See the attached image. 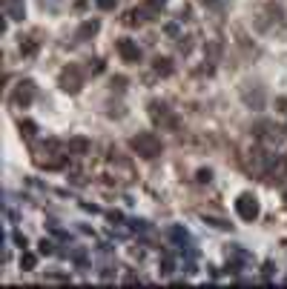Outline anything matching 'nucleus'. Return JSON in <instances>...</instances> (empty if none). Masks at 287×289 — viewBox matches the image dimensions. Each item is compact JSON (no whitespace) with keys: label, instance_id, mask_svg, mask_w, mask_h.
Here are the masks:
<instances>
[{"label":"nucleus","instance_id":"16","mask_svg":"<svg viewBox=\"0 0 287 289\" xmlns=\"http://www.w3.org/2000/svg\"><path fill=\"white\" fill-rule=\"evenodd\" d=\"M172 266H175V263H172V255H169V252H164V258H161V275H169V272H172Z\"/></svg>","mask_w":287,"mask_h":289},{"label":"nucleus","instance_id":"3","mask_svg":"<svg viewBox=\"0 0 287 289\" xmlns=\"http://www.w3.org/2000/svg\"><path fill=\"white\" fill-rule=\"evenodd\" d=\"M236 212H238V218H241V221H247V224L258 221V215H261L258 198H255V195H250V192L238 195V198H236Z\"/></svg>","mask_w":287,"mask_h":289},{"label":"nucleus","instance_id":"15","mask_svg":"<svg viewBox=\"0 0 287 289\" xmlns=\"http://www.w3.org/2000/svg\"><path fill=\"white\" fill-rule=\"evenodd\" d=\"M34 266H37V255L23 249V255H20V269H26V272H29V269H34Z\"/></svg>","mask_w":287,"mask_h":289},{"label":"nucleus","instance_id":"32","mask_svg":"<svg viewBox=\"0 0 287 289\" xmlns=\"http://www.w3.org/2000/svg\"><path fill=\"white\" fill-rule=\"evenodd\" d=\"M201 3H204V6H210V9H216V6H219V0H201Z\"/></svg>","mask_w":287,"mask_h":289},{"label":"nucleus","instance_id":"6","mask_svg":"<svg viewBox=\"0 0 287 289\" xmlns=\"http://www.w3.org/2000/svg\"><path fill=\"white\" fill-rule=\"evenodd\" d=\"M115 49H118V55L124 58V63H141V46H138L135 40L121 37V40L115 43Z\"/></svg>","mask_w":287,"mask_h":289},{"label":"nucleus","instance_id":"24","mask_svg":"<svg viewBox=\"0 0 287 289\" xmlns=\"http://www.w3.org/2000/svg\"><path fill=\"white\" fill-rule=\"evenodd\" d=\"M89 72H92V75H101V72H103V61H89Z\"/></svg>","mask_w":287,"mask_h":289},{"label":"nucleus","instance_id":"20","mask_svg":"<svg viewBox=\"0 0 287 289\" xmlns=\"http://www.w3.org/2000/svg\"><path fill=\"white\" fill-rule=\"evenodd\" d=\"M20 132H23L26 137H32L34 132H37V126H34L32 121H20Z\"/></svg>","mask_w":287,"mask_h":289},{"label":"nucleus","instance_id":"7","mask_svg":"<svg viewBox=\"0 0 287 289\" xmlns=\"http://www.w3.org/2000/svg\"><path fill=\"white\" fill-rule=\"evenodd\" d=\"M253 135L258 137V140H267V143H279V140H282L279 129L273 126L270 121H258V123L253 126Z\"/></svg>","mask_w":287,"mask_h":289},{"label":"nucleus","instance_id":"22","mask_svg":"<svg viewBox=\"0 0 287 289\" xmlns=\"http://www.w3.org/2000/svg\"><path fill=\"white\" fill-rule=\"evenodd\" d=\"M98 9H103V12H109V9H115L118 6V0H95Z\"/></svg>","mask_w":287,"mask_h":289},{"label":"nucleus","instance_id":"26","mask_svg":"<svg viewBox=\"0 0 287 289\" xmlns=\"http://www.w3.org/2000/svg\"><path fill=\"white\" fill-rule=\"evenodd\" d=\"M164 32H167V34H172V37H175V34H178V23H167V26H164Z\"/></svg>","mask_w":287,"mask_h":289},{"label":"nucleus","instance_id":"33","mask_svg":"<svg viewBox=\"0 0 287 289\" xmlns=\"http://www.w3.org/2000/svg\"><path fill=\"white\" fill-rule=\"evenodd\" d=\"M282 198H285V203H287V189H285V192H282Z\"/></svg>","mask_w":287,"mask_h":289},{"label":"nucleus","instance_id":"18","mask_svg":"<svg viewBox=\"0 0 287 289\" xmlns=\"http://www.w3.org/2000/svg\"><path fill=\"white\" fill-rule=\"evenodd\" d=\"M204 52L210 55V61H216V58H219V52H221V43H207V46H204Z\"/></svg>","mask_w":287,"mask_h":289},{"label":"nucleus","instance_id":"14","mask_svg":"<svg viewBox=\"0 0 287 289\" xmlns=\"http://www.w3.org/2000/svg\"><path fill=\"white\" fill-rule=\"evenodd\" d=\"M20 55H23V58H32V55H37V40H32V37L20 40Z\"/></svg>","mask_w":287,"mask_h":289},{"label":"nucleus","instance_id":"4","mask_svg":"<svg viewBox=\"0 0 287 289\" xmlns=\"http://www.w3.org/2000/svg\"><path fill=\"white\" fill-rule=\"evenodd\" d=\"M58 83H61V89H64V92H69V95H78V92H81V86H84V72H81L75 63H69V66H64V69H61Z\"/></svg>","mask_w":287,"mask_h":289},{"label":"nucleus","instance_id":"19","mask_svg":"<svg viewBox=\"0 0 287 289\" xmlns=\"http://www.w3.org/2000/svg\"><path fill=\"white\" fill-rule=\"evenodd\" d=\"M195 181H198V183H210V181H213V169H198Z\"/></svg>","mask_w":287,"mask_h":289},{"label":"nucleus","instance_id":"10","mask_svg":"<svg viewBox=\"0 0 287 289\" xmlns=\"http://www.w3.org/2000/svg\"><path fill=\"white\" fill-rule=\"evenodd\" d=\"M98 32H101V20H86V23H81L75 40H78V43H81V40H89V37H95Z\"/></svg>","mask_w":287,"mask_h":289},{"label":"nucleus","instance_id":"9","mask_svg":"<svg viewBox=\"0 0 287 289\" xmlns=\"http://www.w3.org/2000/svg\"><path fill=\"white\" fill-rule=\"evenodd\" d=\"M169 238H172L181 249H190L192 246V238H190V232H187L184 226H169Z\"/></svg>","mask_w":287,"mask_h":289},{"label":"nucleus","instance_id":"17","mask_svg":"<svg viewBox=\"0 0 287 289\" xmlns=\"http://www.w3.org/2000/svg\"><path fill=\"white\" fill-rule=\"evenodd\" d=\"M37 252H40V255H52V252H55V243H52V241H46V238H43V241H40V243H37Z\"/></svg>","mask_w":287,"mask_h":289},{"label":"nucleus","instance_id":"29","mask_svg":"<svg viewBox=\"0 0 287 289\" xmlns=\"http://www.w3.org/2000/svg\"><path fill=\"white\" fill-rule=\"evenodd\" d=\"M178 20H190V6H184V9L178 12Z\"/></svg>","mask_w":287,"mask_h":289},{"label":"nucleus","instance_id":"28","mask_svg":"<svg viewBox=\"0 0 287 289\" xmlns=\"http://www.w3.org/2000/svg\"><path fill=\"white\" fill-rule=\"evenodd\" d=\"M276 109H279V112H287V97H279V100H276Z\"/></svg>","mask_w":287,"mask_h":289},{"label":"nucleus","instance_id":"21","mask_svg":"<svg viewBox=\"0 0 287 289\" xmlns=\"http://www.w3.org/2000/svg\"><path fill=\"white\" fill-rule=\"evenodd\" d=\"M210 226H216V229H230V224L227 221H221V218H204Z\"/></svg>","mask_w":287,"mask_h":289},{"label":"nucleus","instance_id":"2","mask_svg":"<svg viewBox=\"0 0 287 289\" xmlns=\"http://www.w3.org/2000/svg\"><path fill=\"white\" fill-rule=\"evenodd\" d=\"M150 118H152V123L155 126H161V129H175L181 126V121L169 112V106L167 103H161V100H150Z\"/></svg>","mask_w":287,"mask_h":289},{"label":"nucleus","instance_id":"5","mask_svg":"<svg viewBox=\"0 0 287 289\" xmlns=\"http://www.w3.org/2000/svg\"><path fill=\"white\" fill-rule=\"evenodd\" d=\"M34 95H37V89H34L32 80H20L17 86H15V92H12V103L15 106H20V109H29L32 106Z\"/></svg>","mask_w":287,"mask_h":289},{"label":"nucleus","instance_id":"12","mask_svg":"<svg viewBox=\"0 0 287 289\" xmlns=\"http://www.w3.org/2000/svg\"><path fill=\"white\" fill-rule=\"evenodd\" d=\"M152 72L161 75V77H169V75L175 72V66H172L169 58H155V61H152Z\"/></svg>","mask_w":287,"mask_h":289},{"label":"nucleus","instance_id":"31","mask_svg":"<svg viewBox=\"0 0 287 289\" xmlns=\"http://www.w3.org/2000/svg\"><path fill=\"white\" fill-rule=\"evenodd\" d=\"M81 206H84V209H86V212H92V215H95V212H101V209H98L95 203H81Z\"/></svg>","mask_w":287,"mask_h":289},{"label":"nucleus","instance_id":"11","mask_svg":"<svg viewBox=\"0 0 287 289\" xmlns=\"http://www.w3.org/2000/svg\"><path fill=\"white\" fill-rule=\"evenodd\" d=\"M6 17H9V20H23V17H26L23 0H6Z\"/></svg>","mask_w":287,"mask_h":289},{"label":"nucleus","instance_id":"8","mask_svg":"<svg viewBox=\"0 0 287 289\" xmlns=\"http://www.w3.org/2000/svg\"><path fill=\"white\" fill-rule=\"evenodd\" d=\"M92 149V143H89V137H84V135H75V137H69V143H66V152L69 155H86Z\"/></svg>","mask_w":287,"mask_h":289},{"label":"nucleus","instance_id":"13","mask_svg":"<svg viewBox=\"0 0 287 289\" xmlns=\"http://www.w3.org/2000/svg\"><path fill=\"white\" fill-rule=\"evenodd\" d=\"M244 103L253 106V109H264V92L255 89V92H244Z\"/></svg>","mask_w":287,"mask_h":289},{"label":"nucleus","instance_id":"1","mask_svg":"<svg viewBox=\"0 0 287 289\" xmlns=\"http://www.w3.org/2000/svg\"><path fill=\"white\" fill-rule=\"evenodd\" d=\"M129 146H132V152H135V155H141V158H147V161L158 158L161 152H164L161 137H158V135H152V132H141V135H135V137L129 140Z\"/></svg>","mask_w":287,"mask_h":289},{"label":"nucleus","instance_id":"25","mask_svg":"<svg viewBox=\"0 0 287 289\" xmlns=\"http://www.w3.org/2000/svg\"><path fill=\"white\" fill-rule=\"evenodd\" d=\"M190 49H192L190 37H184V43H178V52H184V55H190Z\"/></svg>","mask_w":287,"mask_h":289},{"label":"nucleus","instance_id":"23","mask_svg":"<svg viewBox=\"0 0 287 289\" xmlns=\"http://www.w3.org/2000/svg\"><path fill=\"white\" fill-rule=\"evenodd\" d=\"M112 89L124 92V89H127V77H112Z\"/></svg>","mask_w":287,"mask_h":289},{"label":"nucleus","instance_id":"30","mask_svg":"<svg viewBox=\"0 0 287 289\" xmlns=\"http://www.w3.org/2000/svg\"><path fill=\"white\" fill-rule=\"evenodd\" d=\"M49 278H52V281H69V275H64V272H52Z\"/></svg>","mask_w":287,"mask_h":289},{"label":"nucleus","instance_id":"27","mask_svg":"<svg viewBox=\"0 0 287 289\" xmlns=\"http://www.w3.org/2000/svg\"><path fill=\"white\" fill-rule=\"evenodd\" d=\"M15 243H17V246H20V249H26V238H23V235H20V232H15Z\"/></svg>","mask_w":287,"mask_h":289}]
</instances>
